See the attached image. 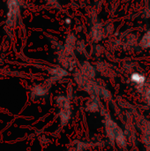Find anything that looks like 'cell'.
Instances as JSON below:
<instances>
[{"mask_svg":"<svg viewBox=\"0 0 150 151\" xmlns=\"http://www.w3.org/2000/svg\"><path fill=\"white\" fill-rule=\"evenodd\" d=\"M8 13H7V24L13 26L19 15V0H8Z\"/></svg>","mask_w":150,"mask_h":151,"instance_id":"obj_1","label":"cell"},{"mask_svg":"<svg viewBox=\"0 0 150 151\" xmlns=\"http://www.w3.org/2000/svg\"><path fill=\"white\" fill-rule=\"evenodd\" d=\"M114 141L117 143V145L120 148H124L126 145V135L124 132L122 131V129L118 125H116L115 130H114Z\"/></svg>","mask_w":150,"mask_h":151,"instance_id":"obj_2","label":"cell"},{"mask_svg":"<svg viewBox=\"0 0 150 151\" xmlns=\"http://www.w3.org/2000/svg\"><path fill=\"white\" fill-rule=\"evenodd\" d=\"M48 89H49V86L46 83L35 85L31 89V96H32L33 98L42 97V96H45L47 94Z\"/></svg>","mask_w":150,"mask_h":151,"instance_id":"obj_3","label":"cell"},{"mask_svg":"<svg viewBox=\"0 0 150 151\" xmlns=\"http://www.w3.org/2000/svg\"><path fill=\"white\" fill-rule=\"evenodd\" d=\"M60 62L65 69H69V70L72 69V67L75 64L74 58L72 56V52H69L66 50H65V54L62 57Z\"/></svg>","mask_w":150,"mask_h":151,"instance_id":"obj_4","label":"cell"},{"mask_svg":"<svg viewBox=\"0 0 150 151\" xmlns=\"http://www.w3.org/2000/svg\"><path fill=\"white\" fill-rule=\"evenodd\" d=\"M91 35H92V38L95 41L102 40L103 37V25L100 24V23H96L93 27V28H92Z\"/></svg>","mask_w":150,"mask_h":151,"instance_id":"obj_5","label":"cell"},{"mask_svg":"<svg viewBox=\"0 0 150 151\" xmlns=\"http://www.w3.org/2000/svg\"><path fill=\"white\" fill-rule=\"evenodd\" d=\"M86 111L89 112H96L100 110V105L98 102V97H92L86 104Z\"/></svg>","mask_w":150,"mask_h":151,"instance_id":"obj_6","label":"cell"},{"mask_svg":"<svg viewBox=\"0 0 150 151\" xmlns=\"http://www.w3.org/2000/svg\"><path fill=\"white\" fill-rule=\"evenodd\" d=\"M71 114H72L71 108L60 109L59 119H60V123L62 126H65L68 123V121L70 120V118H71Z\"/></svg>","mask_w":150,"mask_h":151,"instance_id":"obj_7","label":"cell"},{"mask_svg":"<svg viewBox=\"0 0 150 151\" xmlns=\"http://www.w3.org/2000/svg\"><path fill=\"white\" fill-rule=\"evenodd\" d=\"M49 72L53 80H58V79H61V78L65 77V75H67V72L64 68H61V67L51 68V69H50Z\"/></svg>","mask_w":150,"mask_h":151,"instance_id":"obj_8","label":"cell"},{"mask_svg":"<svg viewBox=\"0 0 150 151\" xmlns=\"http://www.w3.org/2000/svg\"><path fill=\"white\" fill-rule=\"evenodd\" d=\"M80 72L88 79H93L95 77V69L93 68V66L91 65H89L88 63H84L81 66V70Z\"/></svg>","mask_w":150,"mask_h":151,"instance_id":"obj_9","label":"cell"},{"mask_svg":"<svg viewBox=\"0 0 150 151\" xmlns=\"http://www.w3.org/2000/svg\"><path fill=\"white\" fill-rule=\"evenodd\" d=\"M56 104L60 108V109H65V108H71V104L70 100L64 96H57L56 98Z\"/></svg>","mask_w":150,"mask_h":151,"instance_id":"obj_10","label":"cell"},{"mask_svg":"<svg viewBox=\"0 0 150 151\" xmlns=\"http://www.w3.org/2000/svg\"><path fill=\"white\" fill-rule=\"evenodd\" d=\"M138 89L141 94H143L146 102L149 104H150V85L146 86L144 84V85H141V86H138Z\"/></svg>","mask_w":150,"mask_h":151,"instance_id":"obj_11","label":"cell"},{"mask_svg":"<svg viewBox=\"0 0 150 151\" xmlns=\"http://www.w3.org/2000/svg\"><path fill=\"white\" fill-rule=\"evenodd\" d=\"M131 80H132L133 82L136 83L138 86L144 85V84H145V81H146V78H145L142 74H141V73H133L132 76H131Z\"/></svg>","mask_w":150,"mask_h":151,"instance_id":"obj_12","label":"cell"},{"mask_svg":"<svg viewBox=\"0 0 150 151\" xmlns=\"http://www.w3.org/2000/svg\"><path fill=\"white\" fill-rule=\"evenodd\" d=\"M74 46H75V37L72 35H69L65 42V50L69 52H72Z\"/></svg>","mask_w":150,"mask_h":151,"instance_id":"obj_13","label":"cell"},{"mask_svg":"<svg viewBox=\"0 0 150 151\" xmlns=\"http://www.w3.org/2000/svg\"><path fill=\"white\" fill-rule=\"evenodd\" d=\"M141 46L142 48H149L150 47V31H149L148 33H146L143 37L141 40L140 42Z\"/></svg>","mask_w":150,"mask_h":151,"instance_id":"obj_14","label":"cell"},{"mask_svg":"<svg viewBox=\"0 0 150 151\" xmlns=\"http://www.w3.org/2000/svg\"><path fill=\"white\" fill-rule=\"evenodd\" d=\"M48 2H50V3H53V2H56V0H47Z\"/></svg>","mask_w":150,"mask_h":151,"instance_id":"obj_15","label":"cell"},{"mask_svg":"<svg viewBox=\"0 0 150 151\" xmlns=\"http://www.w3.org/2000/svg\"><path fill=\"white\" fill-rule=\"evenodd\" d=\"M66 23H70V19H66Z\"/></svg>","mask_w":150,"mask_h":151,"instance_id":"obj_16","label":"cell"}]
</instances>
